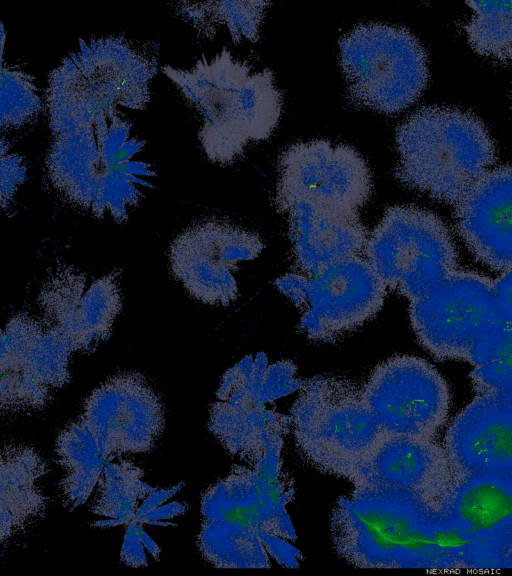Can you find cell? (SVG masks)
<instances>
[{
  "label": "cell",
  "instance_id": "cell-34",
  "mask_svg": "<svg viewBox=\"0 0 512 576\" xmlns=\"http://www.w3.org/2000/svg\"><path fill=\"white\" fill-rule=\"evenodd\" d=\"M184 486V482H180L176 486L169 488V489H156L152 493H150L140 505L136 519L143 514L161 506L165 503L168 499L174 496L182 487ZM135 519V520H136Z\"/></svg>",
  "mask_w": 512,
  "mask_h": 576
},
{
  "label": "cell",
  "instance_id": "cell-10",
  "mask_svg": "<svg viewBox=\"0 0 512 576\" xmlns=\"http://www.w3.org/2000/svg\"><path fill=\"white\" fill-rule=\"evenodd\" d=\"M365 257L387 289L412 302L456 270L458 255L449 229L436 214L395 205L369 234Z\"/></svg>",
  "mask_w": 512,
  "mask_h": 576
},
{
  "label": "cell",
  "instance_id": "cell-28",
  "mask_svg": "<svg viewBox=\"0 0 512 576\" xmlns=\"http://www.w3.org/2000/svg\"><path fill=\"white\" fill-rule=\"evenodd\" d=\"M471 10L463 25L471 48L500 64L512 63V1H467Z\"/></svg>",
  "mask_w": 512,
  "mask_h": 576
},
{
  "label": "cell",
  "instance_id": "cell-4",
  "mask_svg": "<svg viewBox=\"0 0 512 576\" xmlns=\"http://www.w3.org/2000/svg\"><path fill=\"white\" fill-rule=\"evenodd\" d=\"M131 128L116 109L89 126L53 135L46 157L53 189L95 218L127 221L157 176L151 163L136 159L145 141Z\"/></svg>",
  "mask_w": 512,
  "mask_h": 576
},
{
  "label": "cell",
  "instance_id": "cell-2",
  "mask_svg": "<svg viewBox=\"0 0 512 576\" xmlns=\"http://www.w3.org/2000/svg\"><path fill=\"white\" fill-rule=\"evenodd\" d=\"M331 533L356 567L474 569L469 543L437 508L396 492L353 487L332 509Z\"/></svg>",
  "mask_w": 512,
  "mask_h": 576
},
{
  "label": "cell",
  "instance_id": "cell-15",
  "mask_svg": "<svg viewBox=\"0 0 512 576\" xmlns=\"http://www.w3.org/2000/svg\"><path fill=\"white\" fill-rule=\"evenodd\" d=\"M267 367L264 353L240 360L223 375L209 413L211 433L231 455L251 467L281 453L284 437L291 431L290 416L266 407Z\"/></svg>",
  "mask_w": 512,
  "mask_h": 576
},
{
  "label": "cell",
  "instance_id": "cell-31",
  "mask_svg": "<svg viewBox=\"0 0 512 576\" xmlns=\"http://www.w3.org/2000/svg\"><path fill=\"white\" fill-rule=\"evenodd\" d=\"M296 366L289 360H279L268 365L263 392L269 402L299 391L303 381L296 377Z\"/></svg>",
  "mask_w": 512,
  "mask_h": 576
},
{
  "label": "cell",
  "instance_id": "cell-30",
  "mask_svg": "<svg viewBox=\"0 0 512 576\" xmlns=\"http://www.w3.org/2000/svg\"><path fill=\"white\" fill-rule=\"evenodd\" d=\"M27 167L22 155L10 151L4 137L1 139V206L6 209L13 201L18 188L25 182Z\"/></svg>",
  "mask_w": 512,
  "mask_h": 576
},
{
  "label": "cell",
  "instance_id": "cell-7",
  "mask_svg": "<svg viewBox=\"0 0 512 576\" xmlns=\"http://www.w3.org/2000/svg\"><path fill=\"white\" fill-rule=\"evenodd\" d=\"M396 179L407 188L456 205L495 164L496 145L470 112L426 106L403 121L395 134Z\"/></svg>",
  "mask_w": 512,
  "mask_h": 576
},
{
  "label": "cell",
  "instance_id": "cell-6",
  "mask_svg": "<svg viewBox=\"0 0 512 576\" xmlns=\"http://www.w3.org/2000/svg\"><path fill=\"white\" fill-rule=\"evenodd\" d=\"M158 70L151 46L121 35L79 39L50 73L46 105L52 136L91 125L123 106L143 110Z\"/></svg>",
  "mask_w": 512,
  "mask_h": 576
},
{
  "label": "cell",
  "instance_id": "cell-3",
  "mask_svg": "<svg viewBox=\"0 0 512 576\" xmlns=\"http://www.w3.org/2000/svg\"><path fill=\"white\" fill-rule=\"evenodd\" d=\"M164 427L161 399L143 375L120 372L98 385L56 439L64 505L85 504L108 462L150 452Z\"/></svg>",
  "mask_w": 512,
  "mask_h": 576
},
{
  "label": "cell",
  "instance_id": "cell-37",
  "mask_svg": "<svg viewBox=\"0 0 512 576\" xmlns=\"http://www.w3.org/2000/svg\"><path fill=\"white\" fill-rule=\"evenodd\" d=\"M511 480H512V474H510ZM508 569H512V555L508 564Z\"/></svg>",
  "mask_w": 512,
  "mask_h": 576
},
{
  "label": "cell",
  "instance_id": "cell-18",
  "mask_svg": "<svg viewBox=\"0 0 512 576\" xmlns=\"http://www.w3.org/2000/svg\"><path fill=\"white\" fill-rule=\"evenodd\" d=\"M121 272L93 277L65 263L52 267L38 296L39 315L58 327L79 352H93L111 335L122 307Z\"/></svg>",
  "mask_w": 512,
  "mask_h": 576
},
{
  "label": "cell",
  "instance_id": "cell-8",
  "mask_svg": "<svg viewBox=\"0 0 512 576\" xmlns=\"http://www.w3.org/2000/svg\"><path fill=\"white\" fill-rule=\"evenodd\" d=\"M290 417L306 460L322 473L345 479L388 436L367 405L362 385L344 376L304 380Z\"/></svg>",
  "mask_w": 512,
  "mask_h": 576
},
{
  "label": "cell",
  "instance_id": "cell-12",
  "mask_svg": "<svg viewBox=\"0 0 512 576\" xmlns=\"http://www.w3.org/2000/svg\"><path fill=\"white\" fill-rule=\"evenodd\" d=\"M274 283L300 311V332L316 342H333L361 327L381 310L387 294L365 256L312 276L289 271Z\"/></svg>",
  "mask_w": 512,
  "mask_h": 576
},
{
  "label": "cell",
  "instance_id": "cell-21",
  "mask_svg": "<svg viewBox=\"0 0 512 576\" xmlns=\"http://www.w3.org/2000/svg\"><path fill=\"white\" fill-rule=\"evenodd\" d=\"M446 451L454 476L512 474V412L480 392L450 422Z\"/></svg>",
  "mask_w": 512,
  "mask_h": 576
},
{
  "label": "cell",
  "instance_id": "cell-9",
  "mask_svg": "<svg viewBox=\"0 0 512 576\" xmlns=\"http://www.w3.org/2000/svg\"><path fill=\"white\" fill-rule=\"evenodd\" d=\"M339 65L349 99L384 114L413 104L429 80L427 54L418 38L386 23L359 24L342 36Z\"/></svg>",
  "mask_w": 512,
  "mask_h": 576
},
{
  "label": "cell",
  "instance_id": "cell-36",
  "mask_svg": "<svg viewBox=\"0 0 512 576\" xmlns=\"http://www.w3.org/2000/svg\"><path fill=\"white\" fill-rule=\"evenodd\" d=\"M491 393H494L501 400V402L512 412V385Z\"/></svg>",
  "mask_w": 512,
  "mask_h": 576
},
{
  "label": "cell",
  "instance_id": "cell-19",
  "mask_svg": "<svg viewBox=\"0 0 512 576\" xmlns=\"http://www.w3.org/2000/svg\"><path fill=\"white\" fill-rule=\"evenodd\" d=\"M438 513L469 543L476 569H508L512 555L510 475L454 476Z\"/></svg>",
  "mask_w": 512,
  "mask_h": 576
},
{
  "label": "cell",
  "instance_id": "cell-5",
  "mask_svg": "<svg viewBox=\"0 0 512 576\" xmlns=\"http://www.w3.org/2000/svg\"><path fill=\"white\" fill-rule=\"evenodd\" d=\"M161 70L200 114L198 138L211 162L232 163L249 142L268 139L278 125L283 96L273 72L253 71L226 47L211 59L202 55L190 69Z\"/></svg>",
  "mask_w": 512,
  "mask_h": 576
},
{
  "label": "cell",
  "instance_id": "cell-32",
  "mask_svg": "<svg viewBox=\"0 0 512 576\" xmlns=\"http://www.w3.org/2000/svg\"><path fill=\"white\" fill-rule=\"evenodd\" d=\"M141 522L132 520L127 524L120 559L131 567L139 568L147 566V557L144 552V544L138 532V526Z\"/></svg>",
  "mask_w": 512,
  "mask_h": 576
},
{
  "label": "cell",
  "instance_id": "cell-23",
  "mask_svg": "<svg viewBox=\"0 0 512 576\" xmlns=\"http://www.w3.org/2000/svg\"><path fill=\"white\" fill-rule=\"evenodd\" d=\"M285 214L291 242L292 272L312 276L332 264L365 256L369 233L359 214L307 201L294 203Z\"/></svg>",
  "mask_w": 512,
  "mask_h": 576
},
{
  "label": "cell",
  "instance_id": "cell-26",
  "mask_svg": "<svg viewBox=\"0 0 512 576\" xmlns=\"http://www.w3.org/2000/svg\"><path fill=\"white\" fill-rule=\"evenodd\" d=\"M267 1H180L173 9L200 37L212 39L225 27L234 43L257 42Z\"/></svg>",
  "mask_w": 512,
  "mask_h": 576
},
{
  "label": "cell",
  "instance_id": "cell-25",
  "mask_svg": "<svg viewBox=\"0 0 512 576\" xmlns=\"http://www.w3.org/2000/svg\"><path fill=\"white\" fill-rule=\"evenodd\" d=\"M494 282L499 324L471 363L477 393L512 385V271L502 273Z\"/></svg>",
  "mask_w": 512,
  "mask_h": 576
},
{
  "label": "cell",
  "instance_id": "cell-16",
  "mask_svg": "<svg viewBox=\"0 0 512 576\" xmlns=\"http://www.w3.org/2000/svg\"><path fill=\"white\" fill-rule=\"evenodd\" d=\"M362 389L387 435L434 439L447 421L451 406L448 382L423 358L396 355L382 361Z\"/></svg>",
  "mask_w": 512,
  "mask_h": 576
},
{
  "label": "cell",
  "instance_id": "cell-35",
  "mask_svg": "<svg viewBox=\"0 0 512 576\" xmlns=\"http://www.w3.org/2000/svg\"><path fill=\"white\" fill-rule=\"evenodd\" d=\"M138 532L140 535V538L145 546V548L148 550V552L153 556V558L155 559V561L159 560L160 557V552L161 549L160 547L155 543V541L144 531V529L140 526H138Z\"/></svg>",
  "mask_w": 512,
  "mask_h": 576
},
{
  "label": "cell",
  "instance_id": "cell-24",
  "mask_svg": "<svg viewBox=\"0 0 512 576\" xmlns=\"http://www.w3.org/2000/svg\"><path fill=\"white\" fill-rule=\"evenodd\" d=\"M48 466L32 446L9 442L2 446L1 479V544L23 533L39 521L48 506L40 482Z\"/></svg>",
  "mask_w": 512,
  "mask_h": 576
},
{
  "label": "cell",
  "instance_id": "cell-13",
  "mask_svg": "<svg viewBox=\"0 0 512 576\" xmlns=\"http://www.w3.org/2000/svg\"><path fill=\"white\" fill-rule=\"evenodd\" d=\"M2 416L39 411L71 380L70 362L79 353L59 328L40 315L20 312L1 332Z\"/></svg>",
  "mask_w": 512,
  "mask_h": 576
},
{
  "label": "cell",
  "instance_id": "cell-11",
  "mask_svg": "<svg viewBox=\"0 0 512 576\" xmlns=\"http://www.w3.org/2000/svg\"><path fill=\"white\" fill-rule=\"evenodd\" d=\"M419 343L436 359L472 363L499 324L495 282L454 270L423 297L409 302Z\"/></svg>",
  "mask_w": 512,
  "mask_h": 576
},
{
  "label": "cell",
  "instance_id": "cell-14",
  "mask_svg": "<svg viewBox=\"0 0 512 576\" xmlns=\"http://www.w3.org/2000/svg\"><path fill=\"white\" fill-rule=\"evenodd\" d=\"M279 177L273 198L279 213L296 202L359 214L372 194L367 162L347 144L316 139L287 147L278 159Z\"/></svg>",
  "mask_w": 512,
  "mask_h": 576
},
{
  "label": "cell",
  "instance_id": "cell-27",
  "mask_svg": "<svg viewBox=\"0 0 512 576\" xmlns=\"http://www.w3.org/2000/svg\"><path fill=\"white\" fill-rule=\"evenodd\" d=\"M144 470L129 460L108 462L97 484L92 505L96 515L110 518L96 521V526L111 527L128 524L136 519L144 499L158 487L144 481Z\"/></svg>",
  "mask_w": 512,
  "mask_h": 576
},
{
  "label": "cell",
  "instance_id": "cell-22",
  "mask_svg": "<svg viewBox=\"0 0 512 576\" xmlns=\"http://www.w3.org/2000/svg\"><path fill=\"white\" fill-rule=\"evenodd\" d=\"M454 217L459 235L480 263L512 271V166L484 174L455 205Z\"/></svg>",
  "mask_w": 512,
  "mask_h": 576
},
{
  "label": "cell",
  "instance_id": "cell-20",
  "mask_svg": "<svg viewBox=\"0 0 512 576\" xmlns=\"http://www.w3.org/2000/svg\"><path fill=\"white\" fill-rule=\"evenodd\" d=\"M454 473L433 439L388 435L348 476L353 487L396 492L438 509Z\"/></svg>",
  "mask_w": 512,
  "mask_h": 576
},
{
  "label": "cell",
  "instance_id": "cell-1",
  "mask_svg": "<svg viewBox=\"0 0 512 576\" xmlns=\"http://www.w3.org/2000/svg\"><path fill=\"white\" fill-rule=\"evenodd\" d=\"M293 482L283 471L281 453L256 467L233 465L201 499L198 547L216 568H268L270 557L288 568L302 556L286 505Z\"/></svg>",
  "mask_w": 512,
  "mask_h": 576
},
{
  "label": "cell",
  "instance_id": "cell-29",
  "mask_svg": "<svg viewBox=\"0 0 512 576\" xmlns=\"http://www.w3.org/2000/svg\"><path fill=\"white\" fill-rule=\"evenodd\" d=\"M42 109L34 77L16 65H1L2 131L18 129L34 120Z\"/></svg>",
  "mask_w": 512,
  "mask_h": 576
},
{
  "label": "cell",
  "instance_id": "cell-33",
  "mask_svg": "<svg viewBox=\"0 0 512 576\" xmlns=\"http://www.w3.org/2000/svg\"><path fill=\"white\" fill-rule=\"evenodd\" d=\"M187 505L180 502H171L161 505L142 516L138 517L136 521L158 524V525H175L169 522H161L160 520L172 519L176 516L182 515L186 512Z\"/></svg>",
  "mask_w": 512,
  "mask_h": 576
},
{
  "label": "cell",
  "instance_id": "cell-17",
  "mask_svg": "<svg viewBox=\"0 0 512 576\" xmlns=\"http://www.w3.org/2000/svg\"><path fill=\"white\" fill-rule=\"evenodd\" d=\"M264 248L261 237L221 219H206L184 229L172 241V274L186 291L208 305H229L238 297V264Z\"/></svg>",
  "mask_w": 512,
  "mask_h": 576
}]
</instances>
